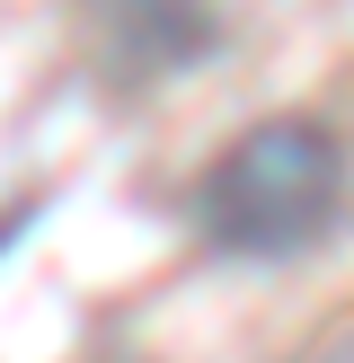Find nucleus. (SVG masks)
Listing matches in <instances>:
<instances>
[{"label":"nucleus","instance_id":"obj_1","mask_svg":"<svg viewBox=\"0 0 354 363\" xmlns=\"http://www.w3.org/2000/svg\"><path fill=\"white\" fill-rule=\"evenodd\" d=\"M346 186H354L346 142L319 116H266L239 142H222L212 169L195 177V230L222 257L275 266V257H301V248H319L336 230Z\"/></svg>","mask_w":354,"mask_h":363},{"label":"nucleus","instance_id":"obj_2","mask_svg":"<svg viewBox=\"0 0 354 363\" xmlns=\"http://www.w3.org/2000/svg\"><path fill=\"white\" fill-rule=\"evenodd\" d=\"M212 35H222L212 0H98V53L124 80H159V71L204 62Z\"/></svg>","mask_w":354,"mask_h":363},{"label":"nucleus","instance_id":"obj_3","mask_svg":"<svg viewBox=\"0 0 354 363\" xmlns=\"http://www.w3.org/2000/svg\"><path fill=\"white\" fill-rule=\"evenodd\" d=\"M301 363H354V311L336 319V328H319L310 346H301Z\"/></svg>","mask_w":354,"mask_h":363}]
</instances>
